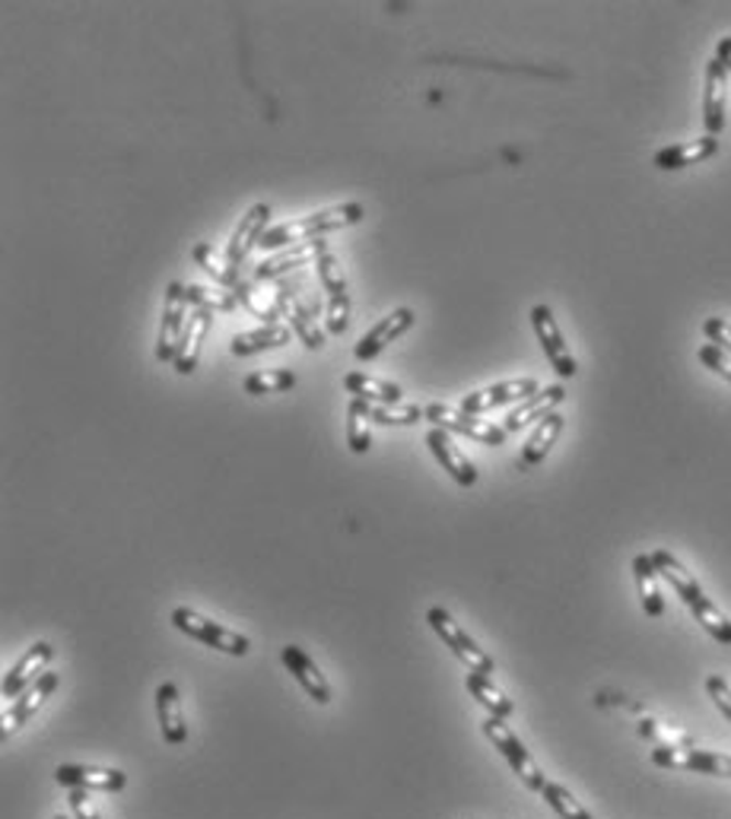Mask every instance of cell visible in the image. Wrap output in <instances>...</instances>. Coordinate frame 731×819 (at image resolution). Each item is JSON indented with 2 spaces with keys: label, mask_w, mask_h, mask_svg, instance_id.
<instances>
[{
  "label": "cell",
  "mask_w": 731,
  "mask_h": 819,
  "mask_svg": "<svg viewBox=\"0 0 731 819\" xmlns=\"http://www.w3.org/2000/svg\"><path fill=\"white\" fill-rule=\"evenodd\" d=\"M343 387L366 404H401V397H404V391L394 382H382V379H372L363 372L343 375Z\"/></svg>",
  "instance_id": "26"
},
{
  "label": "cell",
  "mask_w": 731,
  "mask_h": 819,
  "mask_svg": "<svg viewBox=\"0 0 731 819\" xmlns=\"http://www.w3.org/2000/svg\"><path fill=\"white\" fill-rule=\"evenodd\" d=\"M706 692H709V699L716 702V709L722 711L725 718L731 721V689L729 682L722 680V677H709L706 680Z\"/></svg>",
  "instance_id": "42"
},
{
  "label": "cell",
  "mask_w": 731,
  "mask_h": 819,
  "mask_svg": "<svg viewBox=\"0 0 731 819\" xmlns=\"http://www.w3.org/2000/svg\"><path fill=\"white\" fill-rule=\"evenodd\" d=\"M290 334L293 330L286 328V325H268V328L246 330V334L232 337L229 350H232V356H254L264 353V350H281V347L290 343Z\"/></svg>",
  "instance_id": "24"
},
{
  "label": "cell",
  "mask_w": 731,
  "mask_h": 819,
  "mask_svg": "<svg viewBox=\"0 0 731 819\" xmlns=\"http://www.w3.org/2000/svg\"><path fill=\"white\" fill-rule=\"evenodd\" d=\"M563 433V416L560 413H550V416H544L541 423L535 426V433L528 436L525 441V448H522V458H519V467H535L541 465L547 455H550V448H554V441L560 438Z\"/></svg>",
  "instance_id": "25"
},
{
  "label": "cell",
  "mask_w": 731,
  "mask_h": 819,
  "mask_svg": "<svg viewBox=\"0 0 731 819\" xmlns=\"http://www.w3.org/2000/svg\"><path fill=\"white\" fill-rule=\"evenodd\" d=\"M350 325V296L347 299H328L325 305V328L331 334H343Z\"/></svg>",
  "instance_id": "40"
},
{
  "label": "cell",
  "mask_w": 731,
  "mask_h": 819,
  "mask_svg": "<svg viewBox=\"0 0 731 819\" xmlns=\"http://www.w3.org/2000/svg\"><path fill=\"white\" fill-rule=\"evenodd\" d=\"M725 86L729 70L719 57L706 64V89H703V124L706 136H719L725 128Z\"/></svg>",
  "instance_id": "14"
},
{
  "label": "cell",
  "mask_w": 731,
  "mask_h": 819,
  "mask_svg": "<svg viewBox=\"0 0 731 819\" xmlns=\"http://www.w3.org/2000/svg\"><path fill=\"white\" fill-rule=\"evenodd\" d=\"M188 286H182L178 280L170 283L166 290V308H163V325H160V340H156V359L160 362H175L178 356V347H182V334H185V325L192 318L188 312V296H185Z\"/></svg>",
  "instance_id": "7"
},
{
  "label": "cell",
  "mask_w": 731,
  "mask_h": 819,
  "mask_svg": "<svg viewBox=\"0 0 731 819\" xmlns=\"http://www.w3.org/2000/svg\"><path fill=\"white\" fill-rule=\"evenodd\" d=\"M210 325H214V312L207 308H195L188 325H185V334H182V347H178V356H175V372L178 375H192L197 369V359H200V347L210 334Z\"/></svg>",
  "instance_id": "20"
},
{
  "label": "cell",
  "mask_w": 731,
  "mask_h": 819,
  "mask_svg": "<svg viewBox=\"0 0 731 819\" xmlns=\"http://www.w3.org/2000/svg\"><path fill=\"white\" fill-rule=\"evenodd\" d=\"M67 800H70V810H74V817H77V819H102V817H99V810H96V807L89 804L86 791H80V788H70Z\"/></svg>",
  "instance_id": "43"
},
{
  "label": "cell",
  "mask_w": 731,
  "mask_h": 819,
  "mask_svg": "<svg viewBox=\"0 0 731 819\" xmlns=\"http://www.w3.org/2000/svg\"><path fill=\"white\" fill-rule=\"evenodd\" d=\"M652 763L658 768H672V772H700V775H719V778H731V756L725 753H709V750H677V746H655L652 750Z\"/></svg>",
  "instance_id": "6"
},
{
  "label": "cell",
  "mask_w": 731,
  "mask_h": 819,
  "mask_svg": "<svg viewBox=\"0 0 731 819\" xmlns=\"http://www.w3.org/2000/svg\"><path fill=\"white\" fill-rule=\"evenodd\" d=\"M423 419H429L436 429H446L451 436H465L471 441H483V445H503L506 441V429L490 423L487 416H474L465 413L461 407H449V404H429L423 407Z\"/></svg>",
  "instance_id": "3"
},
{
  "label": "cell",
  "mask_w": 731,
  "mask_h": 819,
  "mask_svg": "<svg viewBox=\"0 0 731 819\" xmlns=\"http://www.w3.org/2000/svg\"><path fill=\"white\" fill-rule=\"evenodd\" d=\"M268 219H271V207H268V204H254L252 210L242 217V222L236 226V232H232V239H229V251H226V258H229L236 267H239V264L249 258V251L264 239Z\"/></svg>",
  "instance_id": "19"
},
{
  "label": "cell",
  "mask_w": 731,
  "mask_h": 819,
  "mask_svg": "<svg viewBox=\"0 0 731 819\" xmlns=\"http://www.w3.org/2000/svg\"><path fill=\"white\" fill-rule=\"evenodd\" d=\"M414 321H417V315L411 312V308H397L392 315H385V321H379L375 328L366 334L363 340L357 343V350L353 356L360 359V362H369V359H375V356L382 353L392 340H397L404 330L414 328Z\"/></svg>",
  "instance_id": "18"
},
{
  "label": "cell",
  "mask_w": 731,
  "mask_h": 819,
  "mask_svg": "<svg viewBox=\"0 0 731 819\" xmlns=\"http://www.w3.org/2000/svg\"><path fill=\"white\" fill-rule=\"evenodd\" d=\"M321 312V302L318 299H296L293 302V315H290V321H293V330L299 334V340L309 347V350H321L325 347V330L318 328V321H315V315Z\"/></svg>",
  "instance_id": "28"
},
{
  "label": "cell",
  "mask_w": 731,
  "mask_h": 819,
  "mask_svg": "<svg viewBox=\"0 0 731 819\" xmlns=\"http://www.w3.org/2000/svg\"><path fill=\"white\" fill-rule=\"evenodd\" d=\"M57 682H61V677H57L55 670H48V674H42L39 680L32 682L26 692H23V696H17V699H13V706L3 711V724H0V734H3V738L17 734V731H20V728L26 724L29 718H32L35 711L45 706V699H48V696L55 692Z\"/></svg>",
  "instance_id": "11"
},
{
  "label": "cell",
  "mask_w": 731,
  "mask_h": 819,
  "mask_svg": "<svg viewBox=\"0 0 731 819\" xmlns=\"http://www.w3.org/2000/svg\"><path fill=\"white\" fill-rule=\"evenodd\" d=\"M55 819H67V817H55Z\"/></svg>",
  "instance_id": "45"
},
{
  "label": "cell",
  "mask_w": 731,
  "mask_h": 819,
  "mask_svg": "<svg viewBox=\"0 0 731 819\" xmlns=\"http://www.w3.org/2000/svg\"><path fill=\"white\" fill-rule=\"evenodd\" d=\"M537 382L535 379H512V382H497L490 384V387H483V391H474V394H468L465 401H461V410L465 413H474V416H483L487 410L493 407H506V404H522V401H528V397H535Z\"/></svg>",
  "instance_id": "9"
},
{
  "label": "cell",
  "mask_w": 731,
  "mask_h": 819,
  "mask_svg": "<svg viewBox=\"0 0 731 819\" xmlns=\"http://www.w3.org/2000/svg\"><path fill=\"white\" fill-rule=\"evenodd\" d=\"M719 153V136H697V140H687V143H675V146H665L655 153V165L672 172V168H687L694 163H706L709 156Z\"/></svg>",
  "instance_id": "22"
},
{
  "label": "cell",
  "mask_w": 731,
  "mask_h": 819,
  "mask_svg": "<svg viewBox=\"0 0 731 819\" xmlns=\"http://www.w3.org/2000/svg\"><path fill=\"white\" fill-rule=\"evenodd\" d=\"M541 797L550 804V810L560 819H591L589 810H586L572 794L566 791L563 785H557V782H547V785L541 788Z\"/></svg>",
  "instance_id": "33"
},
{
  "label": "cell",
  "mask_w": 731,
  "mask_h": 819,
  "mask_svg": "<svg viewBox=\"0 0 731 819\" xmlns=\"http://www.w3.org/2000/svg\"><path fill=\"white\" fill-rule=\"evenodd\" d=\"M315 271H318V280H321L328 299H347V276H343V267L331 251L315 261Z\"/></svg>",
  "instance_id": "36"
},
{
  "label": "cell",
  "mask_w": 731,
  "mask_h": 819,
  "mask_svg": "<svg viewBox=\"0 0 731 819\" xmlns=\"http://www.w3.org/2000/svg\"><path fill=\"white\" fill-rule=\"evenodd\" d=\"M703 334H706V340H712V343H716L719 350L731 353V325H729V321H722V318H706Z\"/></svg>",
  "instance_id": "41"
},
{
  "label": "cell",
  "mask_w": 731,
  "mask_h": 819,
  "mask_svg": "<svg viewBox=\"0 0 731 819\" xmlns=\"http://www.w3.org/2000/svg\"><path fill=\"white\" fill-rule=\"evenodd\" d=\"M648 556H652V563H655L658 575H662V578L675 588V594L680 598V601L687 603V607H694L697 601H703L706 594H703V588H700V581L687 572V569L677 563L668 549H655V553H648Z\"/></svg>",
  "instance_id": "23"
},
{
  "label": "cell",
  "mask_w": 731,
  "mask_h": 819,
  "mask_svg": "<svg viewBox=\"0 0 731 819\" xmlns=\"http://www.w3.org/2000/svg\"><path fill=\"white\" fill-rule=\"evenodd\" d=\"M195 261L200 271H207V276H214L226 290H236L242 283L239 280V267L229 258H220L210 245H195Z\"/></svg>",
  "instance_id": "31"
},
{
  "label": "cell",
  "mask_w": 731,
  "mask_h": 819,
  "mask_svg": "<svg viewBox=\"0 0 731 819\" xmlns=\"http://www.w3.org/2000/svg\"><path fill=\"white\" fill-rule=\"evenodd\" d=\"M156 718H160V731H163L166 743L182 746L188 740V724H185V714H182V696H178L175 682H163L156 689Z\"/></svg>",
  "instance_id": "21"
},
{
  "label": "cell",
  "mask_w": 731,
  "mask_h": 819,
  "mask_svg": "<svg viewBox=\"0 0 731 819\" xmlns=\"http://www.w3.org/2000/svg\"><path fill=\"white\" fill-rule=\"evenodd\" d=\"M281 657L283 667L293 674V680L306 689V696H309L312 702H318V706H328L331 702V682L325 680V674L318 670V664L299 645H286Z\"/></svg>",
  "instance_id": "15"
},
{
  "label": "cell",
  "mask_w": 731,
  "mask_h": 819,
  "mask_svg": "<svg viewBox=\"0 0 731 819\" xmlns=\"http://www.w3.org/2000/svg\"><path fill=\"white\" fill-rule=\"evenodd\" d=\"M347 441L353 455H366L372 445V416H369V404L353 397L347 407Z\"/></svg>",
  "instance_id": "30"
},
{
  "label": "cell",
  "mask_w": 731,
  "mask_h": 819,
  "mask_svg": "<svg viewBox=\"0 0 731 819\" xmlns=\"http://www.w3.org/2000/svg\"><path fill=\"white\" fill-rule=\"evenodd\" d=\"M55 660V645H48V642H35V645H29V652L17 664H13V670H7V677H3V696L7 699H17V696H23L32 682L39 680L42 674H48V664Z\"/></svg>",
  "instance_id": "10"
},
{
  "label": "cell",
  "mask_w": 731,
  "mask_h": 819,
  "mask_svg": "<svg viewBox=\"0 0 731 819\" xmlns=\"http://www.w3.org/2000/svg\"><path fill=\"white\" fill-rule=\"evenodd\" d=\"M465 686H468V692L478 699L480 706L483 709L490 711L493 718H503L506 721L509 714L515 711V706H512V699L509 696H503L493 682H490V677H483V674H471L468 670V677H465Z\"/></svg>",
  "instance_id": "29"
},
{
  "label": "cell",
  "mask_w": 731,
  "mask_h": 819,
  "mask_svg": "<svg viewBox=\"0 0 731 819\" xmlns=\"http://www.w3.org/2000/svg\"><path fill=\"white\" fill-rule=\"evenodd\" d=\"M563 401H566V387L563 384H550V387L537 391L535 397H528V401H522V404H515V407L509 410L503 429L506 433H522L525 426L541 423L544 416H550L554 407H560Z\"/></svg>",
  "instance_id": "17"
},
{
  "label": "cell",
  "mask_w": 731,
  "mask_h": 819,
  "mask_svg": "<svg viewBox=\"0 0 731 819\" xmlns=\"http://www.w3.org/2000/svg\"><path fill=\"white\" fill-rule=\"evenodd\" d=\"M633 575H636V588H640V601L648 616H662L665 613V598L658 588V569L652 563V556H636L633 559Z\"/></svg>",
  "instance_id": "27"
},
{
  "label": "cell",
  "mask_w": 731,
  "mask_h": 819,
  "mask_svg": "<svg viewBox=\"0 0 731 819\" xmlns=\"http://www.w3.org/2000/svg\"><path fill=\"white\" fill-rule=\"evenodd\" d=\"M716 57L725 64V70H731V39H722V42H719V52H716Z\"/></svg>",
  "instance_id": "44"
},
{
  "label": "cell",
  "mask_w": 731,
  "mask_h": 819,
  "mask_svg": "<svg viewBox=\"0 0 731 819\" xmlns=\"http://www.w3.org/2000/svg\"><path fill=\"white\" fill-rule=\"evenodd\" d=\"M426 623L433 626V632L443 638V645H449L451 655L458 657L471 674H483V677L493 674V657L487 655L478 642H474L465 629L458 626L443 607H429V610H426Z\"/></svg>",
  "instance_id": "4"
},
{
  "label": "cell",
  "mask_w": 731,
  "mask_h": 819,
  "mask_svg": "<svg viewBox=\"0 0 731 819\" xmlns=\"http://www.w3.org/2000/svg\"><path fill=\"white\" fill-rule=\"evenodd\" d=\"M690 613L697 616V623L716 638V642H722V645H731V620L716 607V603L703 598V601H697L690 607Z\"/></svg>",
  "instance_id": "32"
},
{
  "label": "cell",
  "mask_w": 731,
  "mask_h": 819,
  "mask_svg": "<svg viewBox=\"0 0 731 819\" xmlns=\"http://www.w3.org/2000/svg\"><path fill=\"white\" fill-rule=\"evenodd\" d=\"M483 734H487V740L500 750V756L506 760L509 765H512V772L522 778V785L528 788V791H537L541 794V788L547 785V778H544V772L537 768V763L532 760V753L522 746V740L515 738L512 731H509V724L503 721V718H487L483 721Z\"/></svg>",
  "instance_id": "5"
},
{
  "label": "cell",
  "mask_w": 731,
  "mask_h": 819,
  "mask_svg": "<svg viewBox=\"0 0 731 819\" xmlns=\"http://www.w3.org/2000/svg\"><path fill=\"white\" fill-rule=\"evenodd\" d=\"M296 387V375L290 369H268V372H254L246 379V391L258 397V394H277V391H293Z\"/></svg>",
  "instance_id": "34"
},
{
  "label": "cell",
  "mask_w": 731,
  "mask_h": 819,
  "mask_svg": "<svg viewBox=\"0 0 731 819\" xmlns=\"http://www.w3.org/2000/svg\"><path fill=\"white\" fill-rule=\"evenodd\" d=\"M532 325H535L537 343H541L544 356L550 359L554 372L560 379H572L576 375V359L569 353V343L563 340V330L557 325V318H554V312L547 305H535L532 308Z\"/></svg>",
  "instance_id": "8"
},
{
  "label": "cell",
  "mask_w": 731,
  "mask_h": 819,
  "mask_svg": "<svg viewBox=\"0 0 731 819\" xmlns=\"http://www.w3.org/2000/svg\"><path fill=\"white\" fill-rule=\"evenodd\" d=\"M369 416L382 426H414L423 419V410L414 404H369Z\"/></svg>",
  "instance_id": "37"
},
{
  "label": "cell",
  "mask_w": 731,
  "mask_h": 819,
  "mask_svg": "<svg viewBox=\"0 0 731 819\" xmlns=\"http://www.w3.org/2000/svg\"><path fill=\"white\" fill-rule=\"evenodd\" d=\"M172 626L178 629V632H185V635H192V638H197L200 645H210V648L223 652V655L242 657L249 655V648H252V642H249L242 632H232V629L220 626V623L200 616L192 607H175V610H172Z\"/></svg>",
  "instance_id": "2"
},
{
  "label": "cell",
  "mask_w": 731,
  "mask_h": 819,
  "mask_svg": "<svg viewBox=\"0 0 731 819\" xmlns=\"http://www.w3.org/2000/svg\"><path fill=\"white\" fill-rule=\"evenodd\" d=\"M700 362H703L709 372H716V375H722L725 382H731V353L725 350H719L716 343H706L700 347Z\"/></svg>",
  "instance_id": "38"
},
{
  "label": "cell",
  "mask_w": 731,
  "mask_h": 819,
  "mask_svg": "<svg viewBox=\"0 0 731 819\" xmlns=\"http://www.w3.org/2000/svg\"><path fill=\"white\" fill-rule=\"evenodd\" d=\"M188 302L195 308H207V312H232L239 305V296L229 293V290H214V286H188L185 290Z\"/></svg>",
  "instance_id": "35"
},
{
  "label": "cell",
  "mask_w": 731,
  "mask_h": 819,
  "mask_svg": "<svg viewBox=\"0 0 731 819\" xmlns=\"http://www.w3.org/2000/svg\"><path fill=\"white\" fill-rule=\"evenodd\" d=\"M321 254H328V242H325V239L299 242V245L286 248V251H281V254H274V258L261 261V264L254 267V280H258V283H261V280H277V276H283V273L299 271L303 264H315Z\"/></svg>",
  "instance_id": "16"
},
{
  "label": "cell",
  "mask_w": 731,
  "mask_h": 819,
  "mask_svg": "<svg viewBox=\"0 0 731 819\" xmlns=\"http://www.w3.org/2000/svg\"><path fill=\"white\" fill-rule=\"evenodd\" d=\"M426 445H429L433 458L449 470V477L458 487H474V483H478V467L471 465V458L455 445L451 433L433 426V429L426 433Z\"/></svg>",
  "instance_id": "12"
},
{
  "label": "cell",
  "mask_w": 731,
  "mask_h": 819,
  "mask_svg": "<svg viewBox=\"0 0 731 819\" xmlns=\"http://www.w3.org/2000/svg\"><path fill=\"white\" fill-rule=\"evenodd\" d=\"M57 785L80 791H124L128 775L118 768H92V765H57Z\"/></svg>",
  "instance_id": "13"
},
{
  "label": "cell",
  "mask_w": 731,
  "mask_h": 819,
  "mask_svg": "<svg viewBox=\"0 0 731 819\" xmlns=\"http://www.w3.org/2000/svg\"><path fill=\"white\" fill-rule=\"evenodd\" d=\"M363 219V207L360 204H338V207H328V210H318L312 217L293 219V222H281L274 229L264 232V239L258 242V248L264 251H274V248L283 245H299V242H312L325 232H335V229H347L353 222Z\"/></svg>",
  "instance_id": "1"
},
{
  "label": "cell",
  "mask_w": 731,
  "mask_h": 819,
  "mask_svg": "<svg viewBox=\"0 0 731 819\" xmlns=\"http://www.w3.org/2000/svg\"><path fill=\"white\" fill-rule=\"evenodd\" d=\"M643 734L662 740L658 746H677V750L694 746L687 734H680V731H675V728H665V724H658V721H643Z\"/></svg>",
  "instance_id": "39"
}]
</instances>
